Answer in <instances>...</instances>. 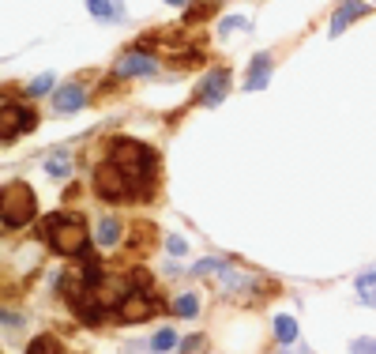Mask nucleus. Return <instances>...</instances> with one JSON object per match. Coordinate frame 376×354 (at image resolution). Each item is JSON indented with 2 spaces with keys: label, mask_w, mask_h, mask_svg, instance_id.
<instances>
[{
  "label": "nucleus",
  "mask_w": 376,
  "mask_h": 354,
  "mask_svg": "<svg viewBox=\"0 0 376 354\" xmlns=\"http://www.w3.org/2000/svg\"><path fill=\"white\" fill-rule=\"evenodd\" d=\"M42 241L57 252V257H83L91 249V234H87V223L80 215L57 212L49 219H42Z\"/></svg>",
  "instance_id": "1"
},
{
  "label": "nucleus",
  "mask_w": 376,
  "mask_h": 354,
  "mask_svg": "<svg viewBox=\"0 0 376 354\" xmlns=\"http://www.w3.org/2000/svg\"><path fill=\"white\" fill-rule=\"evenodd\" d=\"M35 212H38V200L23 181H8L4 189H0V223L8 230L27 226L30 219H35Z\"/></svg>",
  "instance_id": "2"
},
{
  "label": "nucleus",
  "mask_w": 376,
  "mask_h": 354,
  "mask_svg": "<svg viewBox=\"0 0 376 354\" xmlns=\"http://www.w3.org/2000/svg\"><path fill=\"white\" fill-rule=\"evenodd\" d=\"M94 193L102 196L106 204H136V200H132V185H128V177L120 173V166H113L109 159L94 170Z\"/></svg>",
  "instance_id": "3"
},
{
  "label": "nucleus",
  "mask_w": 376,
  "mask_h": 354,
  "mask_svg": "<svg viewBox=\"0 0 376 354\" xmlns=\"http://www.w3.org/2000/svg\"><path fill=\"white\" fill-rule=\"evenodd\" d=\"M158 298L154 294H147V291H132V294H125L117 302V309H113V317L120 320V324H139V320H151L154 313H158Z\"/></svg>",
  "instance_id": "4"
},
{
  "label": "nucleus",
  "mask_w": 376,
  "mask_h": 354,
  "mask_svg": "<svg viewBox=\"0 0 376 354\" xmlns=\"http://www.w3.org/2000/svg\"><path fill=\"white\" fill-rule=\"evenodd\" d=\"M38 117L30 106H19V102H4L0 106V143L15 140L19 132H35Z\"/></svg>",
  "instance_id": "5"
},
{
  "label": "nucleus",
  "mask_w": 376,
  "mask_h": 354,
  "mask_svg": "<svg viewBox=\"0 0 376 354\" xmlns=\"http://www.w3.org/2000/svg\"><path fill=\"white\" fill-rule=\"evenodd\" d=\"M226 91H230V72L226 68H215V72H207L203 75V83H200V102L203 106H218L226 98Z\"/></svg>",
  "instance_id": "6"
},
{
  "label": "nucleus",
  "mask_w": 376,
  "mask_h": 354,
  "mask_svg": "<svg viewBox=\"0 0 376 354\" xmlns=\"http://www.w3.org/2000/svg\"><path fill=\"white\" fill-rule=\"evenodd\" d=\"M83 102H87V91L80 83H68V87H61V91L53 94V109H57V114H75Z\"/></svg>",
  "instance_id": "7"
},
{
  "label": "nucleus",
  "mask_w": 376,
  "mask_h": 354,
  "mask_svg": "<svg viewBox=\"0 0 376 354\" xmlns=\"http://www.w3.org/2000/svg\"><path fill=\"white\" fill-rule=\"evenodd\" d=\"M158 64H154V57H147V53H128V57L117 61V75H151Z\"/></svg>",
  "instance_id": "8"
},
{
  "label": "nucleus",
  "mask_w": 376,
  "mask_h": 354,
  "mask_svg": "<svg viewBox=\"0 0 376 354\" xmlns=\"http://www.w3.org/2000/svg\"><path fill=\"white\" fill-rule=\"evenodd\" d=\"M365 12H369L365 4H358V0H346V4H342L339 12H335V19H331V30H327V35H331V38H339L342 30H346V23H353V19H361Z\"/></svg>",
  "instance_id": "9"
},
{
  "label": "nucleus",
  "mask_w": 376,
  "mask_h": 354,
  "mask_svg": "<svg viewBox=\"0 0 376 354\" xmlns=\"http://www.w3.org/2000/svg\"><path fill=\"white\" fill-rule=\"evenodd\" d=\"M268 80H271V53H256L252 68H249V80H245V91H260Z\"/></svg>",
  "instance_id": "10"
},
{
  "label": "nucleus",
  "mask_w": 376,
  "mask_h": 354,
  "mask_svg": "<svg viewBox=\"0 0 376 354\" xmlns=\"http://www.w3.org/2000/svg\"><path fill=\"white\" fill-rule=\"evenodd\" d=\"M117 238H120V223H117V219L113 215H106L102 219V223H98V245H102V249H113L117 245Z\"/></svg>",
  "instance_id": "11"
},
{
  "label": "nucleus",
  "mask_w": 376,
  "mask_h": 354,
  "mask_svg": "<svg viewBox=\"0 0 376 354\" xmlns=\"http://www.w3.org/2000/svg\"><path fill=\"white\" fill-rule=\"evenodd\" d=\"M87 8H91V16L94 19H120L125 12H120V0H87Z\"/></svg>",
  "instance_id": "12"
},
{
  "label": "nucleus",
  "mask_w": 376,
  "mask_h": 354,
  "mask_svg": "<svg viewBox=\"0 0 376 354\" xmlns=\"http://www.w3.org/2000/svg\"><path fill=\"white\" fill-rule=\"evenodd\" d=\"M27 354H64V347H61V339H53V336H35Z\"/></svg>",
  "instance_id": "13"
},
{
  "label": "nucleus",
  "mask_w": 376,
  "mask_h": 354,
  "mask_svg": "<svg viewBox=\"0 0 376 354\" xmlns=\"http://www.w3.org/2000/svg\"><path fill=\"white\" fill-rule=\"evenodd\" d=\"M275 336H279V343H294L297 339V320L294 317H275Z\"/></svg>",
  "instance_id": "14"
},
{
  "label": "nucleus",
  "mask_w": 376,
  "mask_h": 354,
  "mask_svg": "<svg viewBox=\"0 0 376 354\" xmlns=\"http://www.w3.org/2000/svg\"><path fill=\"white\" fill-rule=\"evenodd\" d=\"M173 347H177V331H173V328L154 331V339H151V350H154V354H165V350H173Z\"/></svg>",
  "instance_id": "15"
},
{
  "label": "nucleus",
  "mask_w": 376,
  "mask_h": 354,
  "mask_svg": "<svg viewBox=\"0 0 376 354\" xmlns=\"http://www.w3.org/2000/svg\"><path fill=\"white\" fill-rule=\"evenodd\" d=\"M173 313H177V317H196V313H200V298H196V294L173 298Z\"/></svg>",
  "instance_id": "16"
},
{
  "label": "nucleus",
  "mask_w": 376,
  "mask_h": 354,
  "mask_svg": "<svg viewBox=\"0 0 376 354\" xmlns=\"http://www.w3.org/2000/svg\"><path fill=\"white\" fill-rule=\"evenodd\" d=\"M358 294L365 298V302H376V271H365L358 279Z\"/></svg>",
  "instance_id": "17"
},
{
  "label": "nucleus",
  "mask_w": 376,
  "mask_h": 354,
  "mask_svg": "<svg viewBox=\"0 0 376 354\" xmlns=\"http://www.w3.org/2000/svg\"><path fill=\"white\" fill-rule=\"evenodd\" d=\"M215 8H218L215 0H207V4H196V8H188V12H184V27H188V23H196V19H207V16L215 12Z\"/></svg>",
  "instance_id": "18"
},
{
  "label": "nucleus",
  "mask_w": 376,
  "mask_h": 354,
  "mask_svg": "<svg viewBox=\"0 0 376 354\" xmlns=\"http://www.w3.org/2000/svg\"><path fill=\"white\" fill-rule=\"evenodd\" d=\"M49 87H53V72H42L38 80H35V83L27 87V94H30V98H42V94L49 91Z\"/></svg>",
  "instance_id": "19"
},
{
  "label": "nucleus",
  "mask_w": 376,
  "mask_h": 354,
  "mask_svg": "<svg viewBox=\"0 0 376 354\" xmlns=\"http://www.w3.org/2000/svg\"><path fill=\"white\" fill-rule=\"evenodd\" d=\"M350 354H376V339H353Z\"/></svg>",
  "instance_id": "20"
},
{
  "label": "nucleus",
  "mask_w": 376,
  "mask_h": 354,
  "mask_svg": "<svg viewBox=\"0 0 376 354\" xmlns=\"http://www.w3.org/2000/svg\"><path fill=\"white\" fill-rule=\"evenodd\" d=\"M46 170H49L53 177H64V173H68V162H64V159H49Z\"/></svg>",
  "instance_id": "21"
},
{
  "label": "nucleus",
  "mask_w": 376,
  "mask_h": 354,
  "mask_svg": "<svg viewBox=\"0 0 376 354\" xmlns=\"http://www.w3.org/2000/svg\"><path fill=\"white\" fill-rule=\"evenodd\" d=\"M165 249H170L173 257H181V252L188 249V241H184V238H170V241H165Z\"/></svg>",
  "instance_id": "22"
},
{
  "label": "nucleus",
  "mask_w": 376,
  "mask_h": 354,
  "mask_svg": "<svg viewBox=\"0 0 376 354\" xmlns=\"http://www.w3.org/2000/svg\"><path fill=\"white\" fill-rule=\"evenodd\" d=\"M203 347H207V343H203V336H192V339L184 343V354H200Z\"/></svg>",
  "instance_id": "23"
},
{
  "label": "nucleus",
  "mask_w": 376,
  "mask_h": 354,
  "mask_svg": "<svg viewBox=\"0 0 376 354\" xmlns=\"http://www.w3.org/2000/svg\"><path fill=\"white\" fill-rule=\"evenodd\" d=\"M249 23H245V19H241V16H234V19H223V30H226V35H230V30H245Z\"/></svg>",
  "instance_id": "24"
},
{
  "label": "nucleus",
  "mask_w": 376,
  "mask_h": 354,
  "mask_svg": "<svg viewBox=\"0 0 376 354\" xmlns=\"http://www.w3.org/2000/svg\"><path fill=\"white\" fill-rule=\"evenodd\" d=\"M170 4H188V0H170Z\"/></svg>",
  "instance_id": "25"
}]
</instances>
